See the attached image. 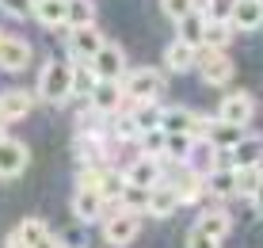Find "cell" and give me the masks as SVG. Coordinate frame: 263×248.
<instances>
[{
    "label": "cell",
    "mask_w": 263,
    "mask_h": 248,
    "mask_svg": "<svg viewBox=\"0 0 263 248\" xmlns=\"http://www.w3.org/2000/svg\"><path fill=\"white\" fill-rule=\"evenodd\" d=\"M198 77H202V84H229L233 77V61L225 50H198Z\"/></svg>",
    "instance_id": "5b68a950"
},
{
    "label": "cell",
    "mask_w": 263,
    "mask_h": 248,
    "mask_svg": "<svg viewBox=\"0 0 263 248\" xmlns=\"http://www.w3.org/2000/svg\"><path fill=\"white\" fill-rule=\"evenodd\" d=\"M31 107H34V96H31V92L8 88L4 96H0V122H15V118L31 115Z\"/></svg>",
    "instance_id": "5bb4252c"
},
{
    "label": "cell",
    "mask_w": 263,
    "mask_h": 248,
    "mask_svg": "<svg viewBox=\"0 0 263 248\" xmlns=\"http://www.w3.org/2000/svg\"><path fill=\"white\" fill-rule=\"evenodd\" d=\"M65 8L69 0H34V20L42 27H65Z\"/></svg>",
    "instance_id": "cb8c5ba5"
},
{
    "label": "cell",
    "mask_w": 263,
    "mask_h": 248,
    "mask_svg": "<svg viewBox=\"0 0 263 248\" xmlns=\"http://www.w3.org/2000/svg\"><path fill=\"white\" fill-rule=\"evenodd\" d=\"M4 248H27V244H23V241H20V237H15V233H12V237H8V241H4Z\"/></svg>",
    "instance_id": "b9f144b4"
},
{
    "label": "cell",
    "mask_w": 263,
    "mask_h": 248,
    "mask_svg": "<svg viewBox=\"0 0 263 248\" xmlns=\"http://www.w3.org/2000/svg\"><path fill=\"white\" fill-rule=\"evenodd\" d=\"M240 137H244V126H237V122H221V118H214L210 130H206V141H210L217 153H229L233 145L240 141Z\"/></svg>",
    "instance_id": "44dd1931"
},
{
    "label": "cell",
    "mask_w": 263,
    "mask_h": 248,
    "mask_svg": "<svg viewBox=\"0 0 263 248\" xmlns=\"http://www.w3.org/2000/svg\"><path fill=\"white\" fill-rule=\"evenodd\" d=\"M92 69H96L99 80H122L126 77V54H122V46L103 42L96 50V58H92Z\"/></svg>",
    "instance_id": "8992f818"
},
{
    "label": "cell",
    "mask_w": 263,
    "mask_h": 248,
    "mask_svg": "<svg viewBox=\"0 0 263 248\" xmlns=\"http://www.w3.org/2000/svg\"><path fill=\"white\" fill-rule=\"evenodd\" d=\"M39 96L46 103H65L72 96V61H46L39 73Z\"/></svg>",
    "instance_id": "6da1fadb"
},
{
    "label": "cell",
    "mask_w": 263,
    "mask_h": 248,
    "mask_svg": "<svg viewBox=\"0 0 263 248\" xmlns=\"http://www.w3.org/2000/svg\"><path fill=\"white\" fill-rule=\"evenodd\" d=\"M149 191H153V187H138V183H126L122 195H119V210H134V214H141V210L149 206Z\"/></svg>",
    "instance_id": "4dcf8cb0"
},
{
    "label": "cell",
    "mask_w": 263,
    "mask_h": 248,
    "mask_svg": "<svg viewBox=\"0 0 263 248\" xmlns=\"http://www.w3.org/2000/svg\"><path fill=\"white\" fill-rule=\"evenodd\" d=\"M252 203H256V210H259V214H263V180H259V187H256V191H252Z\"/></svg>",
    "instance_id": "60d3db41"
},
{
    "label": "cell",
    "mask_w": 263,
    "mask_h": 248,
    "mask_svg": "<svg viewBox=\"0 0 263 248\" xmlns=\"http://www.w3.org/2000/svg\"><path fill=\"white\" fill-rule=\"evenodd\" d=\"M176 27H179V42H187V46H198L202 50V31H206V15L198 12H187L183 20H176Z\"/></svg>",
    "instance_id": "603a6c76"
},
{
    "label": "cell",
    "mask_w": 263,
    "mask_h": 248,
    "mask_svg": "<svg viewBox=\"0 0 263 248\" xmlns=\"http://www.w3.org/2000/svg\"><path fill=\"white\" fill-rule=\"evenodd\" d=\"M77 161H80V168H92V164L103 161V137L99 134H77Z\"/></svg>",
    "instance_id": "7402d4cb"
},
{
    "label": "cell",
    "mask_w": 263,
    "mask_h": 248,
    "mask_svg": "<svg viewBox=\"0 0 263 248\" xmlns=\"http://www.w3.org/2000/svg\"><path fill=\"white\" fill-rule=\"evenodd\" d=\"M176 206H179V195H176V187L160 180L157 187L149 191V206H145V214H153V218H172V214H176Z\"/></svg>",
    "instance_id": "e0dca14e"
},
{
    "label": "cell",
    "mask_w": 263,
    "mask_h": 248,
    "mask_svg": "<svg viewBox=\"0 0 263 248\" xmlns=\"http://www.w3.org/2000/svg\"><path fill=\"white\" fill-rule=\"evenodd\" d=\"M187 248H221V241H214V237H206L202 229H191V237H187Z\"/></svg>",
    "instance_id": "ab89813d"
},
{
    "label": "cell",
    "mask_w": 263,
    "mask_h": 248,
    "mask_svg": "<svg viewBox=\"0 0 263 248\" xmlns=\"http://www.w3.org/2000/svg\"><path fill=\"white\" fill-rule=\"evenodd\" d=\"M122 92H126V99H134V103L157 99L160 92H164V73L160 69H134V73L122 77Z\"/></svg>",
    "instance_id": "7a4b0ae2"
},
{
    "label": "cell",
    "mask_w": 263,
    "mask_h": 248,
    "mask_svg": "<svg viewBox=\"0 0 263 248\" xmlns=\"http://www.w3.org/2000/svg\"><path fill=\"white\" fill-rule=\"evenodd\" d=\"M31 164V149L20 137H0V180H15Z\"/></svg>",
    "instance_id": "277c9868"
},
{
    "label": "cell",
    "mask_w": 263,
    "mask_h": 248,
    "mask_svg": "<svg viewBox=\"0 0 263 248\" xmlns=\"http://www.w3.org/2000/svg\"><path fill=\"white\" fill-rule=\"evenodd\" d=\"M122 176H126V183H138V187H157V183L164 180V172H160V157H138Z\"/></svg>",
    "instance_id": "4fadbf2b"
},
{
    "label": "cell",
    "mask_w": 263,
    "mask_h": 248,
    "mask_svg": "<svg viewBox=\"0 0 263 248\" xmlns=\"http://www.w3.org/2000/svg\"><path fill=\"white\" fill-rule=\"evenodd\" d=\"M198 65V46H187V42H172L164 50V69L168 73H191Z\"/></svg>",
    "instance_id": "d6986e66"
},
{
    "label": "cell",
    "mask_w": 263,
    "mask_h": 248,
    "mask_svg": "<svg viewBox=\"0 0 263 248\" xmlns=\"http://www.w3.org/2000/svg\"><path fill=\"white\" fill-rule=\"evenodd\" d=\"M134 122H138V130H157L160 126V115H164V107L157 103V99H141L138 107H134Z\"/></svg>",
    "instance_id": "4316f807"
},
{
    "label": "cell",
    "mask_w": 263,
    "mask_h": 248,
    "mask_svg": "<svg viewBox=\"0 0 263 248\" xmlns=\"http://www.w3.org/2000/svg\"><path fill=\"white\" fill-rule=\"evenodd\" d=\"M263 161V137L259 134H244L237 145L229 149V164L233 168H252V164Z\"/></svg>",
    "instance_id": "9a60e30c"
},
{
    "label": "cell",
    "mask_w": 263,
    "mask_h": 248,
    "mask_svg": "<svg viewBox=\"0 0 263 248\" xmlns=\"http://www.w3.org/2000/svg\"><path fill=\"white\" fill-rule=\"evenodd\" d=\"M96 69L92 61H72V96H88V92L96 88Z\"/></svg>",
    "instance_id": "f546056e"
},
{
    "label": "cell",
    "mask_w": 263,
    "mask_h": 248,
    "mask_svg": "<svg viewBox=\"0 0 263 248\" xmlns=\"http://www.w3.org/2000/svg\"><path fill=\"white\" fill-rule=\"evenodd\" d=\"M206 195L233 199V195H237V168H233V164H225V168H210V172H206Z\"/></svg>",
    "instance_id": "ac0fdd59"
},
{
    "label": "cell",
    "mask_w": 263,
    "mask_h": 248,
    "mask_svg": "<svg viewBox=\"0 0 263 248\" xmlns=\"http://www.w3.org/2000/svg\"><path fill=\"white\" fill-rule=\"evenodd\" d=\"M15 237H20L27 248H42V244H46V237H50V229H46L42 218H23V222L15 225Z\"/></svg>",
    "instance_id": "d4e9b609"
},
{
    "label": "cell",
    "mask_w": 263,
    "mask_h": 248,
    "mask_svg": "<svg viewBox=\"0 0 263 248\" xmlns=\"http://www.w3.org/2000/svg\"><path fill=\"white\" fill-rule=\"evenodd\" d=\"M4 126H8V122H0V137H8V130H4Z\"/></svg>",
    "instance_id": "7bdbcfd3"
},
{
    "label": "cell",
    "mask_w": 263,
    "mask_h": 248,
    "mask_svg": "<svg viewBox=\"0 0 263 248\" xmlns=\"http://www.w3.org/2000/svg\"><path fill=\"white\" fill-rule=\"evenodd\" d=\"M122 187H126V176H122V172H107V168H103V176H99V195H103V203H119Z\"/></svg>",
    "instance_id": "e575fe53"
},
{
    "label": "cell",
    "mask_w": 263,
    "mask_h": 248,
    "mask_svg": "<svg viewBox=\"0 0 263 248\" xmlns=\"http://www.w3.org/2000/svg\"><path fill=\"white\" fill-rule=\"evenodd\" d=\"M229 214L225 210H210V214H202L198 218V229H202L206 237H214V241H225V233H229Z\"/></svg>",
    "instance_id": "f1b7e54d"
},
{
    "label": "cell",
    "mask_w": 263,
    "mask_h": 248,
    "mask_svg": "<svg viewBox=\"0 0 263 248\" xmlns=\"http://www.w3.org/2000/svg\"><path fill=\"white\" fill-rule=\"evenodd\" d=\"M99 46H103V34L96 31V23L69 27V58L72 61H92Z\"/></svg>",
    "instance_id": "52a82bcc"
},
{
    "label": "cell",
    "mask_w": 263,
    "mask_h": 248,
    "mask_svg": "<svg viewBox=\"0 0 263 248\" xmlns=\"http://www.w3.org/2000/svg\"><path fill=\"white\" fill-rule=\"evenodd\" d=\"M103 195L99 191H92V187H77V195H72V214H77V222H99L103 218Z\"/></svg>",
    "instance_id": "7c38bea8"
},
{
    "label": "cell",
    "mask_w": 263,
    "mask_h": 248,
    "mask_svg": "<svg viewBox=\"0 0 263 248\" xmlns=\"http://www.w3.org/2000/svg\"><path fill=\"white\" fill-rule=\"evenodd\" d=\"M107 118H111V126H107V130H111V137H115V141H138V122H134V115H119V111H115V115H107Z\"/></svg>",
    "instance_id": "1f68e13d"
},
{
    "label": "cell",
    "mask_w": 263,
    "mask_h": 248,
    "mask_svg": "<svg viewBox=\"0 0 263 248\" xmlns=\"http://www.w3.org/2000/svg\"><path fill=\"white\" fill-rule=\"evenodd\" d=\"M0 12L12 15V20H27L34 12V0H0Z\"/></svg>",
    "instance_id": "74e56055"
},
{
    "label": "cell",
    "mask_w": 263,
    "mask_h": 248,
    "mask_svg": "<svg viewBox=\"0 0 263 248\" xmlns=\"http://www.w3.org/2000/svg\"><path fill=\"white\" fill-rule=\"evenodd\" d=\"M252 115H256V99L248 92H229V96L217 103V118L221 122H237V126H248Z\"/></svg>",
    "instance_id": "ba28073f"
},
{
    "label": "cell",
    "mask_w": 263,
    "mask_h": 248,
    "mask_svg": "<svg viewBox=\"0 0 263 248\" xmlns=\"http://www.w3.org/2000/svg\"><path fill=\"white\" fill-rule=\"evenodd\" d=\"M96 20V4L92 0H69L65 8V27H84Z\"/></svg>",
    "instance_id": "d6a6232c"
},
{
    "label": "cell",
    "mask_w": 263,
    "mask_h": 248,
    "mask_svg": "<svg viewBox=\"0 0 263 248\" xmlns=\"http://www.w3.org/2000/svg\"><path fill=\"white\" fill-rule=\"evenodd\" d=\"M259 180H263V168H259V164H252V168H237V195L252 199V191L259 187Z\"/></svg>",
    "instance_id": "d590c367"
},
{
    "label": "cell",
    "mask_w": 263,
    "mask_h": 248,
    "mask_svg": "<svg viewBox=\"0 0 263 248\" xmlns=\"http://www.w3.org/2000/svg\"><path fill=\"white\" fill-rule=\"evenodd\" d=\"M195 122H198V115L191 107H164V115H160V130L164 134H191L195 137Z\"/></svg>",
    "instance_id": "ffe728a7"
},
{
    "label": "cell",
    "mask_w": 263,
    "mask_h": 248,
    "mask_svg": "<svg viewBox=\"0 0 263 248\" xmlns=\"http://www.w3.org/2000/svg\"><path fill=\"white\" fill-rule=\"evenodd\" d=\"M229 23H233V31H259L263 27V0H237Z\"/></svg>",
    "instance_id": "2e32d148"
},
{
    "label": "cell",
    "mask_w": 263,
    "mask_h": 248,
    "mask_svg": "<svg viewBox=\"0 0 263 248\" xmlns=\"http://www.w3.org/2000/svg\"><path fill=\"white\" fill-rule=\"evenodd\" d=\"M233 4H237V0H206V4H202V15H206V20H225V23H229Z\"/></svg>",
    "instance_id": "8d00e7d4"
},
{
    "label": "cell",
    "mask_w": 263,
    "mask_h": 248,
    "mask_svg": "<svg viewBox=\"0 0 263 248\" xmlns=\"http://www.w3.org/2000/svg\"><path fill=\"white\" fill-rule=\"evenodd\" d=\"M138 229H141V218L134 214V210H119V214H111L103 222V241L111 248H126L138 237Z\"/></svg>",
    "instance_id": "3957f363"
},
{
    "label": "cell",
    "mask_w": 263,
    "mask_h": 248,
    "mask_svg": "<svg viewBox=\"0 0 263 248\" xmlns=\"http://www.w3.org/2000/svg\"><path fill=\"white\" fill-rule=\"evenodd\" d=\"M172 187H176V195H179V206L183 203H198V199L206 195V176L183 164V168L172 176Z\"/></svg>",
    "instance_id": "30bf717a"
},
{
    "label": "cell",
    "mask_w": 263,
    "mask_h": 248,
    "mask_svg": "<svg viewBox=\"0 0 263 248\" xmlns=\"http://www.w3.org/2000/svg\"><path fill=\"white\" fill-rule=\"evenodd\" d=\"M126 92H122V80H96V88L88 92V107H96L99 115H115L122 107Z\"/></svg>",
    "instance_id": "9c48e42d"
},
{
    "label": "cell",
    "mask_w": 263,
    "mask_h": 248,
    "mask_svg": "<svg viewBox=\"0 0 263 248\" xmlns=\"http://www.w3.org/2000/svg\"><path fill=\"white\" fill-rule=\"evenodd\" d=\"M164 141H168V134L160 130H141L138 134V145H141V157H164Z\"/></svg>",
    "instance_id": "836d02e7"
},
{
    "label": "cell",
    "mask_w": 263,
    "mask_h": 248,
    "mask_svg": "<svg viewBox=\"0 0 263 248\" xmlns=\"http://www.w3.org/2000/svg\"><path fill=\"white\" fill-rule=\"evenodd\" d=\"M160 8L168 20H183L187 12H195V0H160Z\"/></svg>",
    "instance_id": "f35d334b"
},
{
    "label": "cell",
    "mask_w": 263,
    "mask_h": 248,
    "mask_svg": "<svg viewBox=\"0 0 263 248\" xmlns=\"http://www.w3.org/2000/svg\"><path fill=\"white\" fill-rule=\"evenodd\" d=\"M31 61V46L23 39H12V34H0V69L4 73H20Z\"/></svg>",
    "instance_id": "8fae6325"
},
{
    "label": "cell",
    "mask_w": 263,
    "mask_h": 248,
    "mask_svg": "<svg viewBox=\"0 0 263 248\" xmlns=\"http://www.w3.org/2000/svg\"><path fill=\"white\" fill-rule=\"evenodd\" d=\"M233 39V23L225 20H206V31H202V46L206 50H225Z\"/></svg>",
    "instance_id": "484cf974"
},
{
    "label": "cell",
    "mask_w": 263,
    "mask_h": 248,
    "mask_svg": "<svg viewBox=\"0 0 263 248\" xmlns=\"http://www.w3.org/2000/svg\"><path fill=\"white\" fill-rule=\"evenodd\" d=\"M202 4H206V0H195V8H198V12H202Z\"/></svg>",
    "instance_id": "ee69618b"
},
{
    "label": "cell",
    "mask_w": 263,
    "mask_h": 248,
    "mask_svg": "<svg viewBox=\"0 0 263 248\" xmlns=\"http://www.w3.org/2000/svg\"><path fill=\"white\" fill-rule=\"evenodd\" d=\"M191 149H195V137L191 134H168V141H164V157L168 161H179V164L191 161Z\"/></svg>",
    "instance_id": "83f0119b"
}]
</instances>
